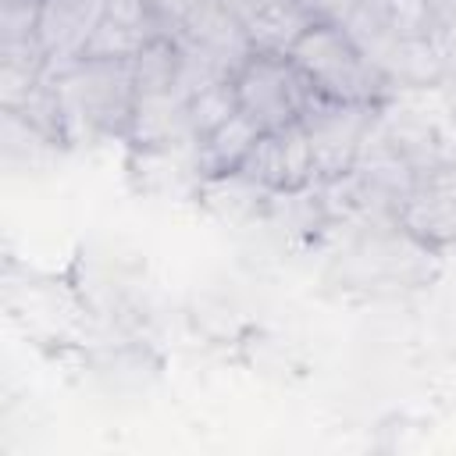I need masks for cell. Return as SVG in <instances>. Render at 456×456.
<instances>
[{
  "mask_svg": "<svg viewBox=\"0 0 456 456\" xmlns=\"http://www.w3.org/2000/svg\"><path fill=\"white\" fill-rule=\"evenodd\" d=\"M68 139H110L128 135L132 110H135V78L132 61H100V57H75L68 64H50Z\"/></svg>",
  "mask_w": 456,
  "mask_h": 456,
  "instance_id": "6da1fadb",
  "label": "cell"
},
{
  "mask_svg": "<svg viewBox=\"0 0 456 456\" xmlns=\"http://www.w3.org/2000/svg\"><path fill=\"white\" fill-rule=\"evenodd\" d=\"M292 64L306 75L321 100L338 103H381L388 107L395 86L388 75L363 53V46L349 36V28L335 18L314 21L296 46L289 50Z\"/></svg>",
  "mask_w": 456,
  "mask_h": 456,
  "instance_id": "7a4b0ae2",
  "label": "cell"
},
{
  "mask_svg": "<svg viewBox=\"0 0 456 456\" xmlns=\"http://www.w3.org/2000/svg\"><path fill=\"white\" fill-rule=\"evenodd\" d=\"M239 110L253 118L264 132L285 128L306 114L317 100L306 75L292 64L289 53H249L242 68L232 75Z\"/></svg>",
  "mask_w": 456,
  "mask_h": 456,
  "instance_id": "3957f363",
  "label": "cell"
},
{
  "mask_svg": "<svg viewBox=\"0 0 456 456\" xmlns=\"http://www.w3.org/2000/svg\"><path fill=\"white\" fill-rule=\"evenodd\" d=\"M381 103H338V100H314L306 114L299 118L310 139L314 153V171L317 182L342 178L356 167L363 157L378 121H381Z\"/></svg>",
  "mask_w": 456,
  "mask_h": 456,
  "instance_id": "277c9868",
  "label": "cell"
},
{
  "mask_svg": "<svg viewBox=\"0 0 456 456\" xmlns=\"http://www.w3.org/2000/svg\"><path fill=\"white\" fill-rule=\"evenodd\" d=\"M395 224L424 249L445 253L456 246V171L424 175L395 210Z\"/></svg>",
  "mask_w": 456,
  "mask_h": 456,
  "instance_id": "5b68a950",
  "label": "cell"
},
{
  "mask_svg": "<svg viewBox=\"0 0 456 456\" xmlns=\"http://www.w3.org/2000/svg\"><path fill=\"white\" fill-rule=\"evenodd\" d=\"M239 171L246 178H253L256 185H264L267 192H292V189L314 185L317 171H314V153H310L303 121L260 132L256 146L249 150V157Z\"/></svg>",
  "mask_w": 456,
  "mask_h": 456,
  "instance_id": "8992f818",
  "label": "cell"
},
{
  "mask_svg": "<svg viewBox=\"0 0 456 456\" xmlns=\"http://www.w3.org/2000/svg\"><path fill=\"white\" fill-rule=\"evenodd\" d=\"M160 32H171V28L150 0H103V11L78 57L132 61Z\"/></svg>",
  "mask_w": 456,
  "mask_h": 456,
  "instance_id": "52a82bcc",
  "label": "cell"
},
{
  "mask_svg": "<svg viewBox=\"0 0 456 456\" xmlns=\"http://www.w3.org/2000/svg\"><path fill=\"white\" fill-rule=\"evenodd\" d=\"M125 139L142 153H171L178 146H192L196 139L189 128V93L175 89L139 96Z\"/></svg>",
  "mask_w": 456,
  "mask_h": 456,
  "instance_id": "ba28073f",
  "label": "cell"
},
{
  "mask_svg": "<svg viewBox=\"0 0 456 456\" xmlns=\"http://www.w3.org/2000/svg\"><path fill=\"white\" fill-rule=\"evenodd\" d=\"M260 132H264V128H260L253 118H246V114L239 110V114L228 118L221 128H214V132H207L203 139H196V142H192V175H196V182H200V178L235 175V171L246 164L249 150L256 146Z\"/></svg>",
  "mask_w": 456,
  "mask_h": 456,
  "instance_id": "9c48e42d",
  "label": "cell"
},
{
  "mask_svg": "<svg viewBox=\"0 0 456 456\" xmlns=\"http://www.w3.org/2000/svg\"><path fill=\"white\" fill-rule=\"evenodd\" d=\"M100 11L103 0H46L39 36L50 53V64H68L82 53Z\"/></svg>",
  "mask_w": 456,
  "mask_h": 456,
  "instance_id": "30bf717a",
  "label": "cell"
},
{
  "mask_svg": "<svg viewBox=\"0 0 456 456\" xmlns=\"http://www.w3.org/2000/svg\"><path fill=\"white\" fill-rule=\"evenodd\" d=\"M314 21L321 18H314L299 0H264L242 21V28L253 53H289Z\"/></svg>",
  "mask_w": 456,
  "mask_h": 456,
  "instance_id": "8fae6325",
  "label": "cell"
},
{
  "mask_svg": "<svg viewBox=\"0 0 456 456\" xmlns=\"http://www.w3.org/2000/svg\"><path fill=\"white\" fill-rule=\"evenodd\" d=\"M196 196L224 224H246V221L264 217L267 200H271V192L264 185H256L253 178H246L242 171L221 175V178H200Z\"/></svg>",
  "mask_w": 456,
  "mask_h": 456,
  "instance_id": "7c38bea8",
  "label": "cell"
},
{
  "mask_svg": "<svg viewBox=\"0 0 456 456\" xmlns=\"http://www.w3.org/2000/svg\"><path fill=\"white\" fill-rule=\"evenodd\" d=\"M182 71H185V50L178 32H160L132 57V78L139 96L182 89Z\"/></svg>",
  "mask_w": 456,
  "mask_h": 456,
  "instance_id": "4fadbf2b",
  "label": "cell"
},
{
  "mask_svg": "<svg viewBox=\"0 0 456 456\" xmlns=\"http://www.w3.org/2000/svg\"><path fill=\"white\" fill-rule=\"evenodd\" d=\"M264 221L278 224L285 235H299V239H314L321 228H328L335 217L328 210V200L321 192V182L306 185V189H292V192H271Z\"/></svg>",
  "mask_w": 456,
  "mask_h": 456,
  "instance_id": "5bb4252c",
  "label": "cell"
},
{
  "mask_svg": "<svg viewBox=\"0 0 456 456\" xmlns=\"http://www.w3.org/2000/svg\"><path fill=\"white\" fill-rule=\"evenodd\" d=\"M43 7L46 0H0V53H46Z\"/></svg>",
  "mask_w": 456,
  "mask_h": 456,
  "instance_id": "9a60e30c",
  "label": "cell"
},
{
  "mask_svg": "<svg viewBox=\"0 0 456 456\" xmlns=\"http://www.w3.org/2000/svg\"><path fill=\"white\" fill-rule=\"evenodd\" d=\"M235 114H239V100H235L232 78H214V82H207V86L189 93V128H192V139H203L207 132L221 128Z\"/></svg>",
  "mask_w": 456,
  "mask_h": 456,
  "instance_id": "2e32d148",
  "label": "cell"
},
{
  "mask_svg": "<svg viewBox=\"0 0 456 456\" xmlns=\"http://www.w3.org/2000/svg\"><path fill=\"white\" fill-rule=\"evenodd\" d=\"M150 4L157 7V14H160V18L167 21V28L175 32V28H178V25H182L203 0H150Z\"/></svg>",
  "mask_w": 456,
  "mask_h": 456,
  "instance_id": "e0dca14e",
  "label": "cell"
},
{
  "mask_svg": "<svg viewBox=\"0 0 456 456\" xmlns=\"http://www.w3.org/2000/svg\"><path fill=\"white\" fill-rule=\"evenodd\" d=\"M445 167H452V171H456V139H452V142H445Z\"/></svg>",
  "mask_w": 456,
  "mask_h": 456,
  "instance_id": "ac0fdd59",
  "label": "cell"
},
{
  "mask_svg": "<svg viewBox=\"0 0 456 456\" xmlns=\"http://www.w3.org/2000/svg\"><path fill=\"white\" fill-rule=\"evenodd\" d=\"M449 121H452V128H456V100L449 103Z\"/></svg>",
  "mask_w": 456,
  "mask_h": 456,
  "instance_id": "d6986e66",
  "label": "cell"
},
{
  "mask_svg": "<svg viewBox=\"0 0 456 456\" xmlns=\"http://www.w3.org/2000/svg\"><path fill=\"white\" fill-rule=\"evenodd\" d=\"M445 78H449V82L456 86V64H449V71H445Z\"/></svg>",
  "mask_w": 456,
  "mask_h": 456,
  "instance_id": "ffe728a7",
  "label": "cell"
}]
</instances>
